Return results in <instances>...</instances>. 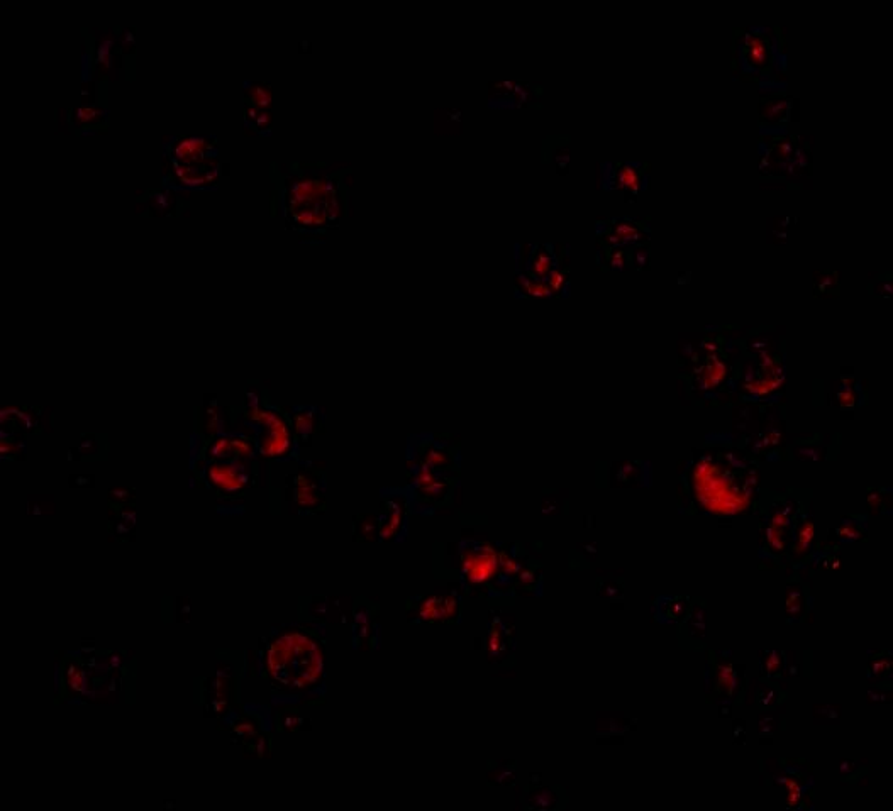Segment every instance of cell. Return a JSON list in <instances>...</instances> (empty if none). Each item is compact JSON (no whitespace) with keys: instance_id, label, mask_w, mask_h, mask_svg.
<instances>
[{"instance_id":"obj_7","label":"cell","mask_w":893,"mask_h":811,"mask_svg":"<svg viewBox=\"0 0 893 811\" xmlns=\"http://www.w3.org/2000/svg\"><path fill=\"white\" fill-rule=\"evenodd\" d=\"M407 524V503L404 498L392 497L383 502L382 510L375 520V532L378 539L392 541L404 536Z\"/></svg>"},{"instance_id":"obj_1","label":"cell","mask_w":893,"mask_h":811,"mask_svg":"<svg viewBox=\"0 0 893 811\" xmlns=\"http://www.w3.org/2000/svg\"><path fill=\"white\" fill-rule=\"evenodd\" d=\"M324 668L326 654L321 640L299 627L280 630L263 656L265 676L282 690L314 688L321 681Z\"/></svg>"},{"instance_id":"obj_5","label":"cell","mask_w":893,"mask_h":811,"mask_svg":"<svg viewBox=\"0 0 893 811\" xmlns=\"http://www.w3.org/2000/svg\"><path fill=\"white\" fill-rule=\"evenodd\" d=\"M256 419L263 425L261 451L268 458H282L292 451V432L282 415L275 410H260Z\"/></svg>"},{"instance_id":"obj_8","label":"cell","mask_w":893,"mask_h":811,"mask_svg":"<svg viewBox=\"0 0 893 811\" xmlns=\"http://www.w3.org/2000/svg\"><path fill=\"white\" fill-rule=\"evenodd\" d=\"M322 502L321 485L311 473H300L297 476V503L302 508H314Z\"/></svg>"},{"instance_id":"obj_6","label":"cell","mask_w":893,"mask_h":811,"mask_svg":"<svg viewBox=\"0 0 893 811\" xmlns=\"http://www.w3.org/2000/svg\"><path fill=\"white\" fill-rule=\"evenodd\" d=\"M411 603V612L422 622H456L460 617V598L455 591L424 595Z\"/></svg>"},{"instance_id":"obj_10","label":"cell","mask_w":893,"mask_h":811,"mask_svg":"<svg viewBox=\"0 0 893 811\" xmlns=\"http://www.w3.org/2000/svg\"><path fill=\"white\" fill-rule=\"evenodd\" d=\"M636 177H638V173L634 172V168L631 165L622 166L621 172H619V182L624 187H636Z\"/></svg>"},{"instance_id":"obj_3","label":"cell","mask_w":893,"mask_h":811,"mask_svg":"<svg viewBox=\"0 0 893 811\" xmlns=\"http://www.w3.org/2000/svg\"><path fill=\"white\" fill-rule=\"evenodd\" d=\"M461 578L466 586L480 588L492 581L497 573V556L489 542H461Z\"/></svg>"},{"instance_id":"obj_4","label":"cell","mask_w":893,"mask_h":811,"mask_svg":"<svg viewBox=\"0 0 893 811\" xmlns=\"http://www.w3.org/2000/svg\"><path fill=\"white\" fill-rule=\"evenodd\" d=\"M417 444L409 447V463L417 466H428L434 469L456 468V447L451 446L448 437H436L433 434L417 437Z\"/></svg>"},{"instance_id":"obj_2","label":"cell","mask_w":893,"mask_h":811,"mask_svg":"<svg viewBox=\"0 0 893 811\" xmlns=\"http://www.w3.org/2000/svg\"><path fill=\"white\" fill-rule=\"evenodd\" d=\"M411 473L412 503H421L422 507L429 510L448 498L456 481V471L453 469H434L411 464Z\"/></svg>"},{"instance_id":"obj_9","label":"cell","mask_w":893,"mask_h":811,"mask_svg":"<svg viewBox=\"0 0 893 811\" xmlns=\"http://www.w3.org/2000/svg\"><path fill=\"white\" fill-rule=\"evenodd\" d=\"M749 60L753 61V63H763L766 60V46L765 39L763 38H755L753 39V43L749 45L748 50Z\"/></svg>"}]
</instances>
